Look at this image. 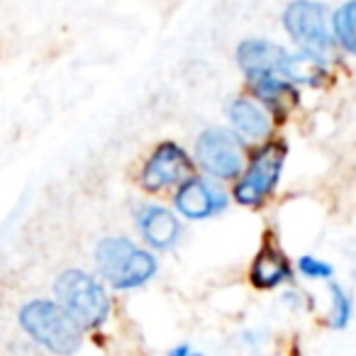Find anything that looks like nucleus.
Instances as JSON below:
<instances>
[{
    "label": "nucleus",
    "instance_id": "1",
    "mask_svg": "<svg viewBox=\"0 0 356 356\" xmlns=\"http://www.w3.org/2000/svg\"><path fill=\"white\" fill-rule=\"evenodd\" d=\"M20 325L37 344L56 356H71L81 346V325L59 302H27L20 310Z\"/></svg>",
    "mask_w": 356,
    "mask_h": 356
},
{
    "label": "nucleus",
    "instance_id": "2",
    "mask_svg": "<svg viewBox=\"0 0 356 356\" xmlns=\"http://www.w3.org/2000/svg\"><path fill=\"white\" fill-rule=\"evenodd\" d=\"M95 264L118 291L144 286L156 273V259L124 237H108L95 247Z\"/></svg>",
    "mask_w": 356,
    "mask_h": 356
},
{
    "label": "nucleus",
    "instance_id": "3",
    "mask_svg": "<svg viewBox=\"0 0 356 356\" xmlns=\"http://www.w3.org/2000/svg\"><path fill=\"white\" fill-rule=\"evenodd\" d=\"M283 27L293 37L302 54L327 61L334 49V32H332V15L327 6L312 0H296L283 10Z\"/></svg>",
    "mask_w": 356,
    "mask_h": 356
},
{
    "label": "nucleus",
    "instance_id": "4",
    "mask_svg": "<svg viewBox=\"0 0 356 356\" xmlns=\"http://www.w3.org/2000/svg\"><path fill=\"white\" fill-rule=\"evenodd\" d=\"M54 293L59 305L74 317L79 325L98 327L108 320L110 300L93 276L83 271H64L54 283Z\"/></svg>",
    "mask_w": 356,
    "mask_h": 356
},
{
    "label": "nucleus",
    "instance_id": "5",
    "mask_svg": "<svg viewBox=\"0 0 356 356\" xmlns=\"http://www.w3.org/2000/svg\"><path fill=\"white\" fill-rule=\"evenodd\" d=\"M283 163H286V144L283 142H268L264 149H259L244 176L239 178L237 188H234V200L242 205L264 203L276 188Z\"/></svg>",
    "mask_w": 356,
    "mask_h": 356
},
{
    "label": "nucleus",
    "instance_id": "6",
    "mask_svg": "<svg viewBox=\"0 0 356 356\" xmlns=\"http://www.w3.org/2000/svg\"><path fill=\"white\" fill-rule=\"evenodd\" d=\"M198 163L218 178H234L242 171V142L229 129H205L195 144Z\"/></svg>",
    "mask_w": 356,
    "mask_h": 356
},
{
    "label": "nucleus",
    "instance_id": "7",
    "mask_svg": "<svg viewBox=\"0 0 356 356\" xmlns=\"http://www.w3.org/2000/svg\"><path fill=\"white\" fill-rule=\"evenodd\" d=\"M193 176V161L188 154L173 142H163L154 149V154L147 159L142 171V186L147 191H161L171 186L188 184Z\"/></svg>",
    "mask_w": 356,
    "mask_h": 356
},
{
    "label": "nucleus",
    "instance_id": "8",
    "mask_svg": "<svg viewBox=\"0 0 356 356\" xmlns=\"http://www.w3.org/2000/svg\"><path fill=\"white\" fill-rule=\"evenodd\" d=\"M227 208V193L205 178H191L176 193V210L184 218L203 220Z\"/></svg>",
    "mask_w": 356,
    "mask_h": 356
},
{
    "label": "nucleus",
    "instance_id": "9",
    "mask_svg": "<svg viewBox=\"0 0 356 356\" xmlns=\"http://www.w3.org/2000/svg\"><path fill=\"white\" fill-rule=\"evenodd\" d=\"M137 225H139V229H142L144 239H147L154 249L173 247L178 234H181L178 220L173 218L168 210L159 208V205H147V208L139 210Z\"/></svg>",
    "mask_w": 356,
    "mask_h": 356
},
{
    "label": "nucleus",
    "instance_id": "10",
    "mask_svg": "<svg viewBox=\"0 0 356 356\" xmlns=\"http://www.w3.org/2000/svg\"><path fill=\"white\" fill-rule=\"evenodd\" d=\"M229 122L239 134L252 139H264L271 132V118L259 103L252 98H234L227 108Z\"/></svg>",
    "mask_w": 356,
    "mask_h": 356
},
{
    "label": "nucleus",
    "instance_id": "11",
    "mask_svg": "<svg viewBox=\"0 0 356 356\" xmlns=\"http://www.w3.org/2000/svg\"><path fill=\"white\" fill-rule=\"evenodd\" d=\"M249 278L261 291H271V288H278L291 278V261L276 247H264L254 259Z\"/></svg>",
    "mask_w": 356,
    "mask_h": 356
},
{
    "label": "nucleus",
    "instance_id": "12",
    "mask_svg": "<svg viewBox=\"0 0 356 356\" xmlns=\"http://www.w3.org/2000/svg\"><path fill=\"white\" fill-rule=\"evenodd\" d=\"M249 83H252L257 98L261 100V103H266L273 113H286L298 100L296 86L286 79H278V76H266V79L249 81Z\"/></svg>",
    "mask_w": 356,
    "mask_h": 356
},
{
    "label": "nucleus",
    "instance_id": "13",
    "mask_svg": "<svg viewBox=\"0 0 356 356\" xmlns=\"http://www.w3.org/2000/svg\"><path fill=\"white\" fill-rule=\"evenodd\" d=\"M332 32H334V42L346 51V54L356 56V0L341 3L334 13H332Z\"/></svg>",
    "mask_w": 356,
    "mask_h": 356
},
{
    "label": "nucleus",
    "instance_id": "14",
    "mask_svg": "<svg viewBox=\"0 0 356 356\" xmlns=\"http://www.w3.org/2000/svg\"><path fill=\"white\" fill-rule=\"evenodd\" d=\"M354 315V298L349 296L344 286L332 283L330 286V327L344 330Z\"/></svg>",
    "mask_w": 356,
    "mask_h": 356
},
{
    "label": "nucleus",
    "instance_id": "15",
    "mask_svg": "<svg viewBox=\"0 0 356 356\" xmlns=\"http://www.w3.org/2000/svg\"><path fill=\"white\" fill-rule=\"evenodd\" d=\"M298 271L305 278H312V281H330L334 268H332V264L322 261V259L312 257V254H305V257H300V261H298Z\"/></svg>",
    "mask_w": 356,
    "mask_h": 356
},
{
    "label": "nucleus",
    "instance_id": "16",
    "mask_svg": "<svg viewBox=\"0 0 356 356\" xmlns=\"http://www.w3.org/2000/svg\"><path fill=\"white\" fill-rule=\"evenodd\" d=\"M168 356H191L188 354V346H176V349H173Z\"/></svg>",
    "mask_w": 356,
    "mask_h": 356
},
{
    "label": "nucleus",
    "instance_id": "17",
    "mask_svg": "<svg viewBox=\"0 0 356 356\" xmlns=\"http://www.w3.org/2000/svg\"><path fill=\"white\" fill-rule=\"evenodd\" d=\"M195 356H200V354H195Z\"/></svg>",
    "mask_w": 356,
    "mask_h": 356
}]
</instances>
